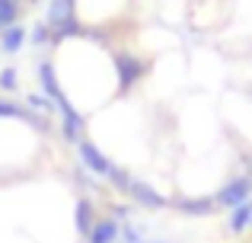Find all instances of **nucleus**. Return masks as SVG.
I'll use <instances>...</instances> for the list:
<instances>
[{
    "label": "nucleus",
    "mask_w": 252,
    "mask_h": 243,
    "mask_svg": "<svg viewBox=\"0 0 252 243\" xmlns=\"http://www.w3.org/2000/svg\"><path fill=\"white\" fill-rule=\"evenodd\" d=\"M249 199H252V176L249 173H240V176H233V179H227L214 192L217 208H236V205H243V202H249Z\"/></svg>",
    "instance_id": "f257e3e1"
},
{
    "label": "nucleus",
    "mask_w": 252,
    "mask_h": 243,
    "mask_svg": "<svg viewBox=\"0 0 252 243\" xmlns=\"http://www.w3.org/2000/svg\"><path fill=\"white\" fill-rule=\"evenodd\" d=\"M77 157H80V167L83 170H90L93 176H99V179H109V173H112V167L115 163L109 160V154L105 150H99L93 141H77Z\"/></svg>",
    "instance_id": "f03ea898"
},
{
    "label": "nucleus",
    "mask_w": 252,
    "mask_h": 243,
    "mask_svg": "<svg viewBox=\"0 0 252 243\" xmlns=\"http://www.w3.org/2000/svg\"><path fill=\"white\" fill-rule=\"evenodd\" d=\"M125 195H128V199L134 202L137 208H147V211H166V208L172 205L166 195L157 192V189L150 186V182H144V179H134V182L128 186V192H125Z\"/></svg>",
    "instance_id": "7ed1b4c3"
},
{
    "label": "nucleus",
    "mask_w": 252,
    "mask_h": 243,
    "mask_svg": "<svg viewBox=\"0 0 252 243\" xmlns=\"http://www.w3.org/2000/svg\"><path fill=\"white\" fill-rule=\"evenodd\" d=\"M55 106H58V112H61V131H64V141H67V144L83 141V115L77 112L74 106H70V100L61 93V96L55 100Z\"/></svg>",
    "instance_id": "20e7f679"
},
{
    "label": "nucleus",
    "mask_w": 252,
    "mask_h": 243,
    "mask_svg": "<svg viewBox=\"0 0 252 243\" xmlns=\"http://www.w3.org/2000/svg\"><path fill=\"white\" fill-rule=\"evenodd\" d=\"M172 208L179 214H185V218H211L217 211V202L214 195H179L172 202Z\"/></svg>",
    "instance_id": "39448f33"
},
{
    "label": "nucleus",
    "mask_w": 252,
    "mask_h": 243,
    "mask_svg": "<svg viewBox=\"0 0 252 243\" xmlns=\"http://www.w3.org/2000/svg\"><path fill=\"white\" fill-rule=\"evenodd\" d=\"M115 74L122 87H134L144 74H147V64L134 55H115Z\"/></svg>",
    "instance_id": "423d86ee"
},
{
    "label": "nucleus",
    "mask_w": 252,
    "mask_h": 243,
    "mask_svg": "<svg viewBox=\"0 0 252 243\" xmlns=\"http://www.w3.org/2000/svg\"><path fill=\"white\" fill-rule=\"evenodd\" d=\"M77 19V0H48L45 6V23L51 29H61V26L74 23Z\"/></svg>",
    "instance_id": "0eeeda50"
},
{
    "label": "nucleus",
    "mask_w": 252,
    "mask_h": 243,
    "mask_svg": "<svg viewBox=\"0 0 252 243\" xmlns=\"http://www.w3.org/2000/svg\"><path fill=\"white\" fill-rule=\"evenodd\" d=\"M93 224H96V205H93L90 195H77L74 202V231L77 237L86 240V234L93 231Z\"/></svg>",
    "instance_id": "6e6552de"
},
{
    "label": "nucleus",
    "mask_w": 252,
    "mask_h": 243,
    "mask_svg": "<svg viewBox=\"0 0 252 243\" xmlns=\"http://www.w3.org/2000/svg\"><path fill=\"white\" fill-rule=\"evenodd\" d=\"M118 234H122V224L115 218H96L93 231L86 234V243H118Z\"/></svg>",
    "instance_id": "1a4fd4ad"
},
{
    "label": "nucleus",
    "mask_w": 252,
    "mask_h": 243,
    "mask_svg": "<svg viewBox=\"0 0 252 243\" xmlns=\"http://www.w3.org/2000/svg\"><path fill=\"white\" fill-rule=\"evenodd\" d=\"M252 227V199L243 202V205L230 208V218H227V231L230 234H246Z\"/></svg>",
    "instance_id": "9d476101"
},
{
    "label": "nucleus",
    "mask_w": 252,
    "mask_h": 243,
    "mask_svg": "<svg viewBox=\"0 0 252 243\" xmlns=\"http://www.w3.org/2000/svg\"><path fill=\"white\" fill-rule=\"evenodd\" d=\"M23 45H26V26L13 23V26H6V29L0 32V51H6V55H16Z\"/></svg>",
    "instance_id": "9b49d317"
},
{
    "label": "nucleus",
    "mask_w": 252,
    "mask_h": 243,
    "mask_svg": "<svg viewBox=\"0 0 252 243\" xmlns=\"http://www.w3.org/2000/svg\"><path fill=\"white\" fill-rule=\"evenodd\" d=\"M38 80H42V93L48 96V100H58V96L64 93L61 87H58V74H55V64L45 58L42 64H38Z\"/></svg>",
    "instance_id": "f8f14e48"
},
{
    "label": "nucleus",
    "mask_w": 252,
    "mask_h": 243,
    "mask_svg": "<svg viewBox=\"0 0 252 243\" xmlns=\"http://www.w3.org/2000/svg\"><path fill=\"white\" fill-rule=\"evenodd\" d=\"M109 182H112V189H115V192H128V186L131 182H134V176H131V170H125V167H112V173H109Z\"/></svg>",
    "instance_id": "ddd939ff"
},
{
    "label": "nucleus",
    "mask_w": 252,
    "mask_h": 243,
    "mask_svg": "<svg viewBox=\"0 0 252 243\" xmlns=\"http://www.w3.org/2000/svg\"><path fill=\"white\" fill-rule=\"evenodd\" d=\"M26 112H29V109H23L19 103H10V100L0 96V119H23L26 122Z\"/></svg>",
    "instance_id": "4468645a"
},
{
    "label": "nucleus",
    "mask_w": 252,
    "mask_h": 243,
    "mask_svg": "<svg viewBox=\"0 0 252 243\" xmlns=\"http://www.w3.org/2000/svg\"><path fill=\"white\" fill-rule=\"evenodd\" d=\"M86 173H90V170H74V182H77V189H83L86 195L99 192V186H96V182H93V179H90Z\"/></svg>",
    "instance_id": "2eb2a0df"
},
{
    "label": "nucleus",
    "mask_w": 252,
    "mask_h": 243,
    "mask_svg": "<svg viewBox=\"0 0 252 243\" xmlns=\"http://www.w3.org/2000/svg\"><path fill=\"white\" fill-rule=\"evenodd\" d=\"M26 103H29L32 109H38V112H51V109H58L55 100H48V96H38V93H29V96H26Z\"/></svg>",
    "instance_id": "dca6fc26"
},
{
    "label": "nucleus",
    "mask_w": 252,
    "mask_h": 243,
    "mask_svg": "<svg viewBox=\"0 0 252 243\" xmlns=\"http://www.w3.org/2000/svg\"><path fill=\"white\" fill-rule=\"evenodd\" d=\"M32 42H35V45H48L51 42V26L48 23H35V26H32Z\"/></svg>",
    "instance_id": "f3484780"
},
{
    "label": "nucleus",
    "mask_w": 252,
    "mask_h": 243,
    "mask_svg": "<svg viewBox=\"0 0 252 243\" xmlns=\"http://www.w3.org/2000/svg\"><path fill=\"white\" fill-rule=\"evenodd\" d=\"M0 90H3V93H13V90H16V70L13 68L0 70Z\"/></svg>",
    "instance_id": "a211bd4d"
},
{
    "label": "nucleus",
    "mask_w": 252,
    "mask_h": 243,
    "mask_svg": "<svg viewBox=\"0 0 252 243\" xmlns=\"http://www.w3.org/2000/svg\"><path fill=\"white\" fill-rule=\"evenodd\" d=\"M131 214H134V205H112V218H115L118 224L131 221Z\"/></svg>",
    "instance_id": "6ab92c4d"
},
{
    "label": "nucleus",
    "mask_w": 252,
    "mask_h": 243,
    "mask_svg": "<svg viewBox=\"0 0 252 243\" xmlns=\"http://www.w3.org/2000/svg\"><path fill=\"white\" fill-rule=\"evenodd\" d=\"M147 243H169V240H147Z\"/></svg>",
    "instance_id": "aec40b11"
},
{
    "label": "nucleus",
    "mask_w": 252,
    "mask_h": 243,
    "mask_svg": "<svg viewBox=\"0 0 252 243\" xmlns=\"http://www.w3.org/2000/svg\"><path fill=\"white\" fill-rule=\"evenodd\" d=\"M249 231H252V227H249Z\"/></svg>",
    "instance_id": "412c9836"
}]
</instances>
